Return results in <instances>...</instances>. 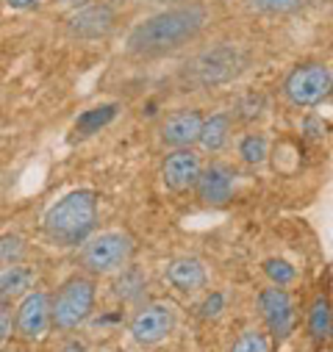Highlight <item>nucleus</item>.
Returning <instances> with one entry per match:
<instances>
[{
  "label": "nucleus",
  "instance_id": "f257e3e1",
  "mask_svg": "<svg viewBox=\"0 0 333 352\" xmlns=\"http://www.w3.org/2000/svg\"><path fill=\"white\" fill-rule=\"evenodd\" d=\"M206 25H208V9L203 3H197V0L178 3L136 23L125 39V47L131 56L158 58L195 42L206 31Z\"/></svg>",
  "mask_w": 333,
  "mask_h": 352
},
{
  "label": "nucleus",
  "instance_id": "f03ea898",
  "mask_svg": "<svg viewBox=\"0 0 333 352\" xmlns=\"http://www.w3.org/2000/svg\"><path fill=\"white\" fill-rule=\"evenodd\" d=\"M98 225V195L92 189H75L56 200L45 219V236L58 247H80Z\"/></svg>",
  "mask_w": 333,
  "mask_h": 352
},
{
  "label": "nucleus",
  "instance_id": "7ed1b4c3",
  "mask_svg": "<svg viewBox=\"0 0 333 352\" xmlns=\"http://www.w3.org/2000/svg\"><path fill=\"white\" fill-rule=\"evenodd\" d=\"M133 258V239L122 230L92 233L80 244V267L92 278L117 275Z\"/></svg>",
  "mask_w": 333,
  "mask_h": 352
},
{
  "label": "nucleus",
  "instance_id": "20e7f679",
  "mask_svg": "<svg viewBox=\"0 0 333 352\" xmlns=\"http://www.w3.org/2000/svg\"><path fill=\"white\" fill-rule=\"evenodd\" d=\"M95 300H98V289L92 275H72L67 278L56 297L50 300V316H53V327L69 333L78 330L80 324H87L92 311H95Z\"/></svg>",
  "mask_w": 333,
  "mask_h": 352
},
{
  "label": "nucleus",
  "instance_id": "39448f33",
  "mask_svg": "<svg viewBox=\"0 0 333 352\" xmlns=\"http://www.w3.org/2000/svg\"><path fill=\"white\" fill-rule=\"evenodd\" d=\"M283 95L297 109H314L325 103L333 95V72L322 61H303L297 64L286 80H283Z\"/></svg>",
  "mask_w": 333,
  "mask_h": 352
},
{
  "label": "nucleus",
  "instance_id": "423d86ee",
  "mask_svg": "<svg viewBox=\"0 0 333 352\" xmlns=\"http://www.w3.org/2000/svg\"><path fill=\"white\" fill-rule=\"evenodd\" d=\"M244 64H247V56L241 53V47L217 45L195 56V61L186 69V78L197 86H217V83L233 80L244 69Z\"/></svg>",
  "mask_w": 333,
  "mask_h": 352
},
{
  "label": "nucleus",
  "instance_id": "0eeeda50",
  "mask_svg": "<svg viewBox=\"0 0 333 352\" xmlns=\"http://www.w3.org/2000/svg\"><path fill=\"white\" fill-rule=\"evenodd\" d=\"M175 322H178V314L170 302H147L131 316L128 333L136 344L153 346L175 330Z\"/></svg>",
  "mask_w": 333,
  "mask_h": 352
},
{
  "label": "nucleus",
  "instance_id": "6e6552de",
  "mask_svg": "<svg viewBox=\"0 0 333 352\" xmlns=\"http://www.w3.org/2000/svg\"><path fill=\"white\" fill-rule=\"evenodd\" d=\"M53 324V316H50V297L39 289L28 292L17 311H14V333L25 341H39Z\"/></svg>",
  "mask_w": 333,
  "mask_h": 352
},
{
  "label": "nucleus",
  "instance_id": "1a4fd4ad",
  "mask_svg": "<svg viewBox=\"0 0 333 352\" xmlns=\"http://www.w3.org/2000/svg\"><path fill=\"white\" fill-rule=\"evenodd\" d=\"M200 172H203L200 155L192 147H178L173 153H166V158L161 164V181L170 192L181 195V192L195 189Z\"/></svg>",
  "mask_w": 333,
  "mask_h": 352
},
{
  "label": "nucleus",
  "instance_id": "9d476101",
  "mask_svg": "<svg viewBox=\"0 0 333 352\" xmlns=\"http://www.w3.org/2000/svg\"><path fill=\"white\" fill-rule=\"evenodd\" d=\"M259 308H261V316H264L270 333L278 341L289 338V333L294 330V319H297L294 316V302H292L289 292L283 286H267V289H261Z\"/></svg>",
  "mask_w": 333,
  "mask_h": 352
},
{
  "label": "nucleus",
  "instance_id": "9b49d317",
  "mask_svg": "<svg viewBox=\"0 0 333 352\" xmlns=\"http://www.w3.org/2000/svg\"><path fill=\"white\" fill-rule=\"evenodd\" d=\"M203 114L197 109H175L173 114H166L161 128H158V136L166 147H195L197 139H200V131H203Z\"/></svg>",
  "mask_w": 333,
  "mask_h": 352
},
{
  "label": "nucleus",
  "instance_id": "f8f14e48",
  "mask_svg": "<svg viewBox=\"0 0 333 352\" xmlns=\"http://www.w3.org/2000/svg\"><path fill=\"white\" fill-rule=\"evenodd\" d=\"M117 25V14L111 6L106 3H95V6H87L75 12L69 20H67V31L72 39H83V42H92V39H103L114 31Z\"/></svg>",
  "mask_w": 333,
  "mask_h": 352
},
{
  "label": "nucleus",
  "instance_id": "ddd939ff",
  "mask_svg": "<svg viewBox=\"0 0 333 352\" xmlns=\"http://www.w3.org/2000/svg\"><path fill=\"white\" fill-rule=\"evenodd\" d=\"M195 192H197V200L211 206V208H219V206H228L233 200V192H236V178L233 172L225 166V164H211L200 172V178L195 184Z\"/></svg>",
  "mask_w": 333,
  "mask_h": 352
},
{
  "label": "nucleus",
  "instance_id": "4468645a",
  "mask_svg": "<svg viewBox=\"0 0 333 352\" xmlns=\"http://www.w3.org/2000/svg\"><path fill=\"white\" fill-rule=\"evenodd\" d=\"M166 280H170L173 289L184 292V294H195L206 286V267L200 258H192V255H181V258H173L166 263L164 270Z\"/></svg>",
  "mask_w": 333,
  "mask_h": 352
},
{
  "label": "nucleus",
  "instance_id": "2eb2a0df",
  "mask_svg": "<svg viewBox=\"0 0 333 352\" xmlns=\"http://www.w3.org/2000/svg\"><path fill=\"white\" fill-rule=\"evenodd\" d=\"M36 267L31 263H12V267L0 270V305H12L14 300H23L36 286Z\"/></svg>",
  "mask_w": 333,
  "mask_h": 352
},
{
  "label": "nucleus",
  "instance_id": "dca6fc26",
  "mask_svg": "<svg viewBox=\"0 0 333 352\" xmlns=\"http://www.w3.org/2000/svg\"><path fill=\"white\" fill-rule=\"evenodd\" d=\"M120 114V103H100V106H92L87 111H80L75 125H72V136L75 139H89L95 133H100L103 128H109Z\"/></svg>",
  "mask_w": 333,
  "mask_h": 352
},
{
  "label": "nucleus",
  "instance_id": "f3484780",
  "mask_svg": "<svg viewBox=\"0 0 333 352\" xmlns=\"http://www.w3.org/2000/svg\"><path fill=\"white\" fill-rule=\"evenodd\" d=\"M305 327H308V336H311V341L316 346H322V344L330 341V336H333V305H330V300H327L325 292H319L311 300Z\"/></svg>",
  "mask_w": 333,
  "mask_h": 352
},
{
  "label": "nucleus",
  "instance_id": "a211bd4d",
  "mask_svg": "<svg viewBox=\"0 0 333 352\" xmlns=\"http://www.w3.org/2000/svg\"><path fill=\"white\" fill-rule=\"evenodd\" d=\"M230 131H233V117L219 111V114H211L203 120V131H200V139L197 144L206 150V153H219L228 139H230Z\"/></svg>",
  "mask_w": 333,
  "mask_h": 352
},
{
  "label": "nucleus",
  "instance_id": "6ab92c4d",
  "mask_svg": "<svg viewBox=\"0 0 333 352\" xmlns=\"http://www.w3.org/2000/svg\"><path fill=\"white\" fill-rule=\"evenodd\" d=\"M144 286H147L144 272H142L139 267H133V263H128L125 270H120V272H117L114 294H117L120 300H125V302H133V300H139V297H142Z\"/></svg>",
  "mask_w": 333,
  "mask_h": 352
},
{
  "label": "nucleus",
  "instance_id": "aec40b11",
  "mask_svg": "<svg viewBox=\"0 0 333 352\" xmlns=\"http://www.w3.org/2000/svg\"><path fill=\"white\" fill-rule=\"evenodd\" d=\"M239 155L250 166H261L270 158V142H267V136L264 133H247V136H241Z\"/></svg>",
  "mask_w": 333,
  "mask_h": 352
},
{
  "label": "nucleus",
  "instance_id": "412c9836",
  "mask_svg": "<svg viewBox=\"0 0 333 352\" xmlns=\"http://www.w3.org/2000/svg\"><path fill=\"white\" fill-rule=\"evenodd\" d=\"M311 0H247V9L256 12V14H292L303 6H308Z\"/></svg>",
  "mask_w": 333,
  "mask_h": 352
},
{
  "label": "nucleus",
  "instance_id": "4be33fe9",
  "mask_svg": "<svg viewBox=\"0 0 333 352\" xmlns=\"http://www.w3.org/2000/svg\"><path fill=\"white\" fill-rule=\"evenodd\" d=\"M25 255V239L17 233L0 236V270L12 267V263H20Z\"/></svg>",
  "mask_w": 333,
  "mask_h": 352
},
{
  "label": "nucleus",
  "instance_id": "5701e85b",
  "mask_svg": "<svg viewBox=\"0 0 333 352\" xmlns=\"http://www.w3.org/2000/svg\"><path fill=\"white\" fill-rule=\"evenodd\" d=\"M264 275L272 280V286H283L286 289L289 283H294L297 270L283 258H270V261H264Z\"/></svg>",
  "mask_w": 333,
  "mask_h": 352
},
{
  "label": "nucleus",
  "instance_id": "b1692460",
  "mask_svg": "<svg viewBox=\"0 0 333 352\" xmlns=\"http://www.w3.org/2000/svg\"><path fill=\"white\" fill-rule=\"evenodd\" d=\"M230 352H270V341H267V336L259 333V330H244V333L236 338V344H233Z\"/></svg>",
  "mask_w": 333,
  "mask_h": 352
},
{
  "label": "nucleus",
  "instance_id": "393cba45",
  "mask_svg": "<svg viewBox=\"0 0 333 352\" xmlns=\"http://www.w3.org/2000/svg\"><path fill=\"white\" fill-rule=\"evenodd\" d=\"M222 308H225V294H222V292H214V294H208V297L203 300L200 316H203V319H217V316L222 314Z\"/></svg>",
  "mask_w": 333,
  "mask_h": 352
},
{
  "label": "nucleus",
  "instance_id": "a878e982",
  "mask_svg": "<svg viewBox=\"0 0 333 352\" xmlns=\"http://www.w3.org/2000/svg\"><path fill=\"white\" fill-rule=\"evenodd\" d=\"M261 106H264V100L253 95V98H247V100H241V103H239V111H241V117H244V120H256V117L261 114Z\"/></svg>",
  "mask_w": 333,
  "mask_h": 352
},
{
  "label": "nucleus",
  "instance_id": "bb28decb",
  "mask_svg": "<svg viewBox=\"0 0 333 352\" xmlns=\"http://www.w3.org/2000/svg\"><path fill=\"white\" fill-rule=\"evenodd\" d=\"M12 324H14V319H12L9 305H0V346L9 341V336H12Z\"/></svg>",
  "mask_w": 333,
  "mask_h": 352
},
{
  "label": "nucleus",
  "instance_id": "cd10ccee",
  "mask_svg": "<svg viewBox=\"0 0 333 352\" xmlns=\"http://www.w3.org/2000/svg\"><path fill=\"white\" fill-rule=\"evenodd\" d=\"M9 6L12 9H23V12H31L39 6V0H9Z\"/></svg>",
  "mask_w": 333,
  "mask_h": 352
},
{
  "label": "nucleus",
  "instance_id": "c85d7f7f",
  "mask_svg": "<svg viewBox=\"0 0 333 352\" xmlns=\"http://www.w3.org/2000/svg\"><path fill=\"white\" fill-rule=\"evenodd\" d=\"M61 352H87V346H83V341H78V338H69V341L61 346Z\"/></svg>",
  "mask_w": 333,
  "mask_h": 352
},
{
  "label": "nucleus",
  "instance_id": "c756f323",
  "mask_svg": "<svg viewBox=\"0 0 333 352\" xmlns=\"http://www.w3.org/2000/svg\"><path fill=\"white\" fill-rule=\"evenodd\" d=\"M144 3H161V0H144Z\"/></svg>",
  "mask_w": 333,
  "mask_h": 352
}]
</instances>
